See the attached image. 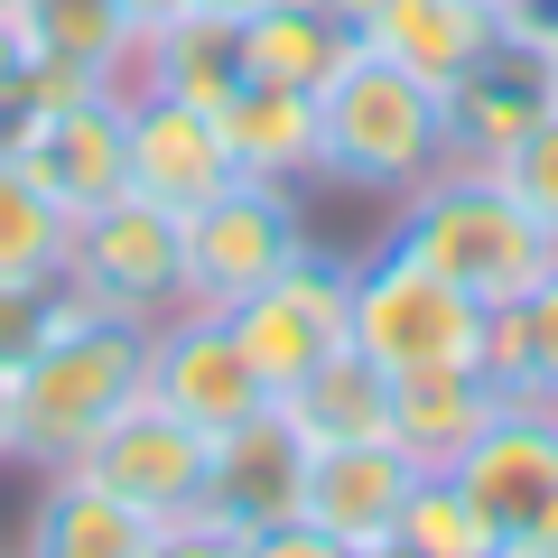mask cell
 <instances>
[{
  "label": "cell",
  "mask_w": 558,
  "mask_h": 558,
  "mask_svg": "<svg viewBox=\"0 0 558 558\" xmlns=\"http://www.w3.org/2000/svg\"><path fill=\"white\" fill-rule=\"evenodd\" d=\"M149 391V326L102 317L94 299H75L57 279L47 326L20 363H10V400H20V465H75L94 447V428L121 400Z\"/></svg>",
  "instance_id": "6da1fadb"
},
{
  "label": "cell",
  "mask_w": 558,
  "mask_h": 558,
  "mask_svg": "<svg viewBox=\"0 0 558 558\" xmlns=\"http://www.w3.org/2000/svg\"><path fill=\"white\" fill-rule=\"evenodd\" d=\"M391 242L418 252L428 270H447L457 289H475L484 307L521 299V289L558 260V233L502 186L494 159H438L391 205Z\"/></svg>",
  "instance_id": "7a4b0ae2"
},
{
  "label": "cell",
  "mask_w": 558,
  "mask_h": 558,
  "mask_svg": "<svg viewBox=\"0 0 558 558\" xmlns=\"http://www.w3.org/2000/svg\"><path fill=\"white\" fill-rule=\"evenodd\" d=\"M438 159H447V94L391 65L381 47H354L317 84V178L400 205Z\"/></svg>",
  "instance_id": "3957f363"
},
{
  "label": "cell",
  "mask_w": 558,
  "mask_h": 558,
  "mask_svg": "<svg viewBox=\"0 0 558 558\" xmlns=\"http://www.w3.org/2000/svg\"><path fill=\"white\" fill-rule=\"evenodd\" d=\"M484 317L494 307L475 289H457L447 270H428L400 242L354 252V354H373L391 381L418 373H475L484 363Z\"/></svg>",
  "instance_id": "277c9868"
},
{
  "label": "cell",
  "mask_w": 558,
  "mask_h": 558,
  "mask_svg": "<svg viewBox=\"0 0 558 558\" xmlns=\"http://www.w3.org/2000/svg\"><path fill=\"white\" fill-rule=\"evenodd\" d=\"M65 289L94 299L102 317L159 326L168 307H186V223L168 205H149L140 186H121L112 205L75 215V242H65Z\"/></svg>",
  "instance_id": "5b68a950"
},
{
  "label": "cell",
  "mask_w": 558,
  "mask_h": 558,
  "mask_svg": "<svg viewBox=\"0 0 558 558\" xmlns=\"http://www.w3.org/2000/svg\"><path fill=\"white\" fill-rule=\"evenodd\" d=\"M186 223V307H242L270 270H289L307 242V205H299V178H233L196 205Z\"/></svg>",
  "instance_id": "8992f818"
},
{
  "label": "cell",
  "mask_w": 558,
  "mask_h": 558,
  "mask_svg": "<svg viewBox=\"0 0 558 558\" xmlns=\"http://www.w3.org/2000/svg\"><path fill=\"white\" fill-rule=\"evenodd\" d=\"M447 475L494 531V558H558V410L502 400L494 428L465 447Z\"/></svg>",
  "instance_id": "52a82bcc"
},
{
  "label": "cell",
  "mask_w": 558,
  "mask_h": 558,
  "mask_svg": "<svg viewBox=\"0 0 558 558\" xmlns=\"http://www.w3.org/2000/svg\"><path fill=\"white\" fill-rule=\"evenodd\" d=\"M223 317L242 326V344H252V363L270 373V391H289V381H307L326 354L354 344V252H336V242L307 233L299 260L270 270L252 299L223 307Z\"/></svg>",
  "instance_id": "ba28073f"
},
{
  "label": "cell",
  "mask_w": 558,
  "mask_h": 558,
  "mask_svg": "<svg viewBox=\"0 0 558 558\" xmlns=\"http://www.w3.org/2000/svg\"><path fill=\"white\" fill-rule=\"evenodd\" d=\"M299 484H307V438L279 418V400L260 418H242L233 438H215V465H205V494L196 512L178 521V549H242L270 531V521L299 512Z\"/></svg>",
  "instance_id": "9c48e42d"
},
{
  "label": "cell",
  "mask_w": 558,
  "mask_h": 558,
  "mask_svg": "<svg viewBox=\"0 0 558 558\" xmlns=\"http://www.w3.org/2000/svg\"><path fill=\"white\" fill-rule=\"evenodd\" d=\"M149 391H159L186 428H205V438H233L242 418H260L279 400L223 307H168V317L149 326Z\"/></svg>",
  "instance_id": "30bf717a"
},
{
  "label": "cell",
  "mask_w": 558,
  "mask_h": 558,
  "mask_svg": "<svg viewBox=\"0 0 558 558\" xmlns=\"http://www.w3.org/2000/svg\"><path fill=\"white\" fill-rule=\"evenodd\" d=\"M75 465L102 484V494H121L131 512H149L168 539H178V521L196 512V494H205L215 438H205V428H186L159 391H140V400H121V410L94 428V447H84Z\"/></svg>",
  "instance_id": "8fae6325"
},
{
  "label": "cell",
  "mask_w": 558,
  "mask_h": 558,
  "mask_svg": "<svg viewBox=\"0 0 558 558\" xmlns=\"http://www.w3.org/2000/svg\"><path fill=\"white\" fill-rule=\"evenodd\" d=\"M10 159L65 205V215H94L131 186V84H94V94L38 102L10 140Z\"/></svg>",
  "instance_id": "7c38bea8"
},
{
  "label": "cell",
  "mask_w": 558,
  "mask_h": 558,
  "mask_svg": "<svg viewBox=\"0 0 558 558\" xmlns=\"http://www.w3.org/2000/svg\"><path fill=\"white\" fill-rule=\"evenodd\" d=\"M418 465L400 457V438H344V447H307V484L299 512L336 539V558H391L400 502H410Z\"/></svg>",
  "instance_id": "4fadbf2b"
},
{
  "label": "cell",
  "mask_w": 558,
  "mask_h": 558,
  "mask_svg": "<svg viewBox=\"0 0 558 558\" xmlns=\"http://www.w3.org/2000/svg\"><path fill=\"white\" fill-rule=\"evenodd\" d=\"M233 178L215 102H186L168 84H131V186L168 215H196L215 186Z\"/></svg>",
  "instance_id": "5bb4252c"
},
{
  "label": "cell",
  "mask_w": 558,
  "mask_h": 558,
  "mask_svg": "<svg viewBox=\"0 0 558 558\" xmlns=\"http://www.w3.org/2000/svg\"><path fill=\"white\" fill-rule=\"evenodd\" d=\"M20 549L38 558H168L178 539L121 494H102L84 465H38V502L20 521Z\"/></svg>",
  "instance_id": "9a60e30c"
},
{
  "label": "cell",
  "mask_w": 558,
  "mask_h": 558,
  "mask_svg": "<svg viewBox=\"0 0 558 558\" xmlns=\"http://www.w3.org/2000/svg\"><path fill=\"white\" fill-rule=\"evenodd\" d=\"M539 112H549V65H539V47L494 38L447 84V159H502Z\"/></svg>",
  "instance_id": "2e32d148"
},
{
  "label": "cell",
  "mask_w": 558,
  "mask_h": 558,
  "mask_svg": "<svg viewBox=\"0 0 558 558\" xmlns=\"http://www.w3.org/2000/svg\"><path fill=\"white\" fill-rule=\"evenodd\" d=\"M354 28H363V47H381L391 65H410V75L438 84V94L502 38L494 0H373Z\"/></svg>",
  "instance_id": "e0dca14e"
},
{
  "label": "cell",
  "mask_w": 558,
  "mask_h": 558,
  "mask_svg": "<svg viewBox=\"0 0 558 558\" xmlns=\"http://www.w3.org/2000/svg\"><path fill=\"white\" fill-rule=\"evenodd\" d=\"M223 121V149H233V168H252V178H317V94L307 84H279V75H242L233 94L215 102Z\"/></svg>",
  "instance_id": "ac0fdd59"
},
{
  "label": "cell",
  "mask_w": 558,
  "mask_h": 558,
  "mask_svg": "<svg viewBox=\"0 0 558 558\" xmlns=\"http://www.w3.org/2000/svg\"><path fill=\"white\" fill-rule=\"evenodd\" d=\"M242 75H252L242 10L196 0V10H178V20L140 28V65H131V84H168V94H186V102H223Z\"/></svg>",
  "instance_id": "d6986e66"
},
{
  "label": "cell",
  "mask_w": 558,
  "mask_h": 558,
  "mask_svg": "<svg viewBox=\"0 0 558 558\" xmlns=\"http://www.w3.org/2000/svg\"><path fill=\"white\" fill-rule=\"evenodd\" d=\"M494 410H502V381L484 373V363L475 373H418V381L391 391V438H400V457H410L418 475H447V465L494 428Z\"/></svg>",
  "instance_id": "ffe728a7"
},
{
  "label": "cell",
  "mask_w": 558,
  "mask_h": 558,
  "mask_svg": "<svg viewBox=\"0 0 558 558\" xmlns=\"http://www.w3.org/2000/svg\"><path fill=\"white\" fill-rule=\"evenodd\" d=\"M391 391H400V381L381 373L373 354H354V344H344V354H326L307 381H289V391H279V418H289L307 447L391 438Z\"/></svg>",
  "instance_id": "44dd1931"
},
{
  "label": "cell",
  "mask_w": 558,
  "mask_h": 558,
  "mask_svg": "<svg viewBox=\"0 0 558 558\" xmlns=\"http://www.w3.org/2000/svg\"><path fill=\"white\" fill-rule=\"evenodd\" d=\"M10 20H20L38 65H75L94 84H131V65H140V20L121 0H20Z\"/></svg>",
  "instance_id": "7402d4cb"
},
{
  "label": "cell",
  "mask_w": 558,
  "mask_h": 558,
  "mask_svg": "<svg viewBox=\"0 0 558 558\" xmlns=\"http://www.w3.org/2000/svg\"><path fill=\"white\" fill-rule=\"evenodd\" d=\"M242 47H252V75H279V84H307V94H317V84L363 47V28L344 20L336 0H270V10L242 20Z\"/></svg>",
  "instance_id": "603a6c76"
},
{
  "label": "cell",
  "mask_w": 558,
  "mask_h": 558,
  "mask_svg": "<svg viewBox=\"0 0 558 558\" xmlns=\"http://www.w3.org/2000/svg\"><path fill=\"white\" fill-rule=\"evenodd\" d=\"M484 373L502 381V400L558 410V260L521 289V299H502L494 317H484Z\"/></svg>",
  "instance_id": "cb8c5ba5"
},
{
  "label": "cell",
  "mask_w": 558,
  "mask_h": 558,
  "mask_svg": "<svg viewBox=\"0 0 558 558\" xmlns=\"http://www.w3.org/2000/svg\"><path fill=\"white\" fill-rule=\"evenodd\" d=\"M65 242H75V215L0 149V289H57Z\"/></svg>",
  "instance_id": "d4e9b609"
},
{
  "label": "cell",
  "mask_w": 558,
  "mask_h": 558,
  "mask_svg": "<svg viewBox=\"0 0 558 558\" xmlns=\"http://www.w3.org/2000/svg\"><path fill=\"white\" fill-rule=\"evenodd\" d=\"M391 558H494V531H484V512L465 502L457 475H418L410 502H400Z\"/></svg>",
  "instance_id": "484cf974"
},
{
  "label": "cell",
  "mask_w": 558,
  "mask_h": 558,
  "mask_svg": "<svg viewBox=\"0 0 558 558\" xmlns=\"http://www.w3.org/2000/svg\"><path fill=\"white\" fill-rule=\"evenodd\" d=\"M494 168H502V186H512V196H521V205H531V215L558 233V102H549V112H539L531 131L512 140V149H502Z\"/></svg>",
  "instance_id": "4316f807"
},
{
  "label": "cell",
  "mask_w": 558,
  "mask_h": 558,
  "mask_svg": "<svg viewBox=\"0 0 558 558\" xmlns=\"http://www.w3.org/2000/svg\"><path fill=\"white\" fill-rule=\"evenodd\" d=\"M28 112H38V94H28V38H20V20H0V149L20 140Z\"/></svg>",
  "instance_id": "83f0119b"
},
{
  "label": "cell",
  "mask_w": 558,
  "mask_h": 558,
  "mask_svg": "<svg viewBox=\"0 0 558 558\" xmlns=\"http://www.w3.org/2000/svg\"><path fill=\"white\" fill-rule=\"evenodd\" d=\"M494 20L512 47H549L558 38V0H494Z\"/></svg>",
  "instance_id": "f1b7e54d"
},
{
  "label": "cell",
  "mask_w": 558,
  "mask_h": 558,
  "mask_svg": "<svg viewBox=\"0 0 558 558\" xmlns=\"http://www.w3.org/2000/svg\"><path fill=\"white\" fill-rule=\"evenodd\" d=\"M20 457V400H10V363H0V465Z\"/></svg>",
  "instance_id": "f546056e"
},
{
  "label": "cell",
  "mask_w": 558,
  "mask_h": 558,
  "mask_svg": "<svg viewBox=\"0 0 558 558\" xmlns=\"http://www.w3.org/2000/svg\"><path fill=\"white\" fill-rule=\"evenodd\" d=\"M121 10H131L140 28H159V20H178V10H196V0H121Z\"/></svg>",
  "instance_id": "4dcf8cb0"
},
{
  "label": "cell",
  "mask_w": 558,
  "mask_h": 558,
  "mask_svg": "<svg viewBox=\"0 0 558 558\" xmlns=\"http://www.w3.org/2000/svg\"><path fill=\"white\" fill-rule=\"evenodd\" d=\"M539 65H549V102H558V38H549V47H539Z\"/></svg>",
  "instance_id": "1f68e13d"
},
{
  "label": "cell",
  "mask_w": 558,
  "mask_h": 558,
  "mask_svg": "<svg viewBox=\"0 0 558 558\" xmlns=\"http://www.w3.org/2000/svg\"><path fill=\"white\" fill-rule=\"evenodd\" d=\"M215 10H242V20H252V10H270V0H215Z\"/></svg>",
  "instance_id": "d6a6232c"
},
{
  "label": "cell",
  "mask_w": 558,
  "mask_h": 558,
  "mask_svg": "<svg viewBox=\"0 0 558 558\" xmlns=\"http://www.w3.org/2000/svg\"><path fill=\"white\" fill-rule=\"evenodd\" d=\"M336 10H344V20H363V10H373V0H336Z\"/></svg>",
  "instance_id": "836d02e7"
},
{
  "label": "cell",
  "mask_w": 558,
  "mask_h": 558,
  "mask_svg": "<svg viewBox=\"0 0 558 558\" xmlns=\"http://www.w3.org/2000/svg\"><path fill=\"white\" fill-rule=\"evenodd\" d=\"M10 10H20V0H0V20H10Z\"/></svg>",
  "instance_id": "e575fe53"
}]
</instances>
